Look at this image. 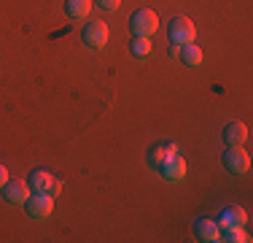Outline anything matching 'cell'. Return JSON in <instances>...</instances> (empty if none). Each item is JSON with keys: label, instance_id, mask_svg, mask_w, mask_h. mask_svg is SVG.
<instances>
[{"label": "cell", "instance_id": "cell-5", "mask_svg": "<svg viewBox=\"0 0 253 243\" xmlns=\"http://www.w3.org/2000/svg\"><path fill=\"white\" fill-rule=\"evenodd\" d=\"M156 170H159V176L165 181H183L186 179V160L180 154H167L156 165Z\"/></svg>", "mask_w": 253, "mask_h": 243}, {"label": "cell", "instance_id": "cell-11", "mask_svg": "<svg viewBox=\"0 0 253 243\" xmlns=\"http://www.w3.org/2000/svg\"><path fill=\"white\" fill-rule=\"evenodd\" d=\"M178 57H180V62L186 65V68H200L202 65V49L191 41V44H183L180 46V52H178Z\"/></svg>", "mask_w": 253, "mask_h": 243}, {"label": "cell", "instance_id": "cell-4", "mask_svg": "<svg viewBox=\"0 0 253 243\" xmlns=\"http://www.w3.org/2000/svg\"><path fill=\"white\" fill-rule=\"evenodd\" d=\"M27 186L30 192H46V194H59V189H62V184H59L57 179L49 173V170H33L27 179Z\"/></svg>", "mask_w": 253, "mask_h": 243}, {"label": "cell", "instance_id": "cell-16", "mask_svg": "<svg viewBox=\"0 0 253 243\" xmlns=\"http://www.w3.org/2000/svg\"><path fill=\"white\" fill-rule=\"evenodd\" d=\"M129 49L135 57H146V54H151V38L148 35H135L129 41Z\"/></svg>", "mask_w": 253, "mask_h": 243}, {"label": "cell", "instance_id": "cell-12", "mask_svg": "<svg viewBox=\"0 0 253 243\" xmlns=\"http://www.w3.org/2000/svg\"><path fill=\"white\" fill-rule=\"evenodd\" d=\"M92 11V0H65V14L70 19H86Z\"/></svg>", "mask_w": 253, "mask_h": 243}, {"label": "cell", "instance_id": "cell-6", "mask_svg": "<svg viewBox=\"0 0 253 243\" xmlns=\"http://www.w3.org/2000/svg\"><path fill=\"white\" fill-rule=\"evenodd\" d=\"M224 168H226V173H232V176L248 173V168H251L248 151H243L240 146H229V151H224Z\"/></svg>", "mask_w": 253, "mask_h": 243}, {"label": "cell", "instance_id": "cell-8", "mask_svg": "<svg viewBox=\"0 0 253 243\" xmlns=\"http://www.w3.org/2000/svg\"><path fill=\"white\" fill-rule=\"evenodd\" d=\"M3 197L8 200V203H14V205H22L25 200L30 197V186H27V181H19V179H8L3 184Z\"/></svg>", "mask_w": 253, "mask_h": 243}, {"label": "cell", "instance_id": "cell-15", "mask_svg": "<svg viewBox=\"0 0 253 243\" xmlns=\"http://www.w3.org/2000/svg\"><path fill=\"white\" fill-rule=\"evenodd\" d=\"M245 222H248V214H245L243 208H226L224 214H221L218 224H237V227H243Z\"/></svg>", "mask_w": 253, "mask_h": 243}, {"label": "cell", "instance_id": "cell-13", "mask_svg": "<svg viewBox=\"0 0 253 243\" xmlns=\"http://www.w3.org/2000/svg\"><path fill=\"white\" fill-rule=\"evenodd\" d=\"M221 230V241H229V243H248L251 238L245 235L243 227H237V224H218Z\"/></svg>", "mask_w": 253, "mask_h": 243}, {"label": "cell", "instance_id": "cell-3", "mask_svg": "<svg viewBox=\"0 0 253 243\" xmlns=\"http://www.w3.org/2000/svg\"><path fill=\"white\" fill-rule=\"evenodd\" d=\"M167 35H170V44H191V41L197 38V27L191 19H186V16H175V19L170 22V27H167Z\"/></svg>", "mask_w": 253, "mask_h": 243}, {"label": "cell", "instance_id": "cell-10", "mask_svg": "<svg viewBox=\"0 0 253 243\" xmlns=\"http://www.w3.org/2000/svg\"><path fill=\"white\" fill-rule=\"evenodd\" d=\"M245 138H248V127H245L243 122H229L224 127V141L229 146H243Z\"/></svg>", "mask_w": 253, "mask_h": 243}, {"label": "cell", "instance_id": "cell-14", "mask_svg": "<svg viewBox=\"0 0 253 243\" xmlns=\"http://www.w3.org/2000/svg\"><path fill=\"white\" fill-rule=\"evenodd\" d=\"M167 154H178V146L175 143H159V146H154V149L148 151V165L156 168Z\"/></svg>", "mask_w": 253, "mask_h": 243}, {"label": "cell", "instance_id": "cell-18", "mask_svg": "<svg viewBox=\"0 0 253 243\" xmlns=\"http://www.w3.org/2000/svg\"><path fill=\"white\" fill-rule=\"evenodd\" d=\"M5 181H8V170H5L3 165H0V186H3Z\"/></svg>", "mask_w": 253, "mask_h": 243}, {"label": "cell", "instance_id": "cell-17", "mask_svg": "<svg viewBox=\"0 0 253 243\" xmlns=\"http://www.w3.org/2000/svg\"><path fill=\"white\" fill-rule=\"evenodd\" d=\"M119 3H122V0H97V5H100V8H105V11H116Z\"/></svg>", "mask_w": 253, "mask_h": 243}, {"label": "cell", "instance_id": "cell-7", "mask_svg": "<svg viewBox=\"0 0 253 243\" xmlns=\"http://www.w3.org/2000/svg\"><path fill=\"white\" fill-rule=\"evenodd\" d=\"M81 38H84V44H86L89 49H102V46L108 44V27H105V22H100V19L86 22V24H84V30H81Z\"/></svg>", "mask_w": 253, "mask_h": 243}, {"label": "cell", "instance_id": "cell-2", "mask_svg": "<svg viewBox=\"0 0 253 243\" xmlns=\"http://www.w3.org/2000/svg\"><path fill=\"white\" fill-rule=\"evenodd\" d=\"M129 30L135 35H151L159 30V16H156V11L151 8H137L135 14H132V19H129Z\"/></svg>", "mask_w": 253, "mask_h": 243}, {"label": "cell", "instance_id": "cell-19", "mask_svg": "<svg viewBox=\"0 0 253 243\" xmlns=\"http://www.w3.org/2000/svg\"><path fill=\"white\" fill-rule=\"evenodd\" d=\"M167 52H170V57H178L180 46H178V44H170V49H167Z\"/></svg>", "mask_w": 253, "mask_h": 243}, {"label": "cell", "instance_id": "cell-9", "mask_svg": "<svg viewBox=\"0 0 253 243\" xmlns=\"http://www.w3.org/2000/svg\"><path fill=\"white\" fill-rule=\"evenodd\" d=\"M194 233H197V238H200L202 243H215V241H221L218 222H213V219H200V222L194 224Z\"/></svg>", "mask_w": 253, "mask_h": 243}, {"label": "cell", "instance_id": "cell-1", "mask_svg": "<svg viewBox=\"0 0 253 243\" xmlns=\"http://www.w3.org/2000/svg\"><path fill=\"white\" fill-rule=\"evenodd\" d=\"M25 211H27L30 219L43 222V219H49L51 211H54V197L46 192H30V197L25 200Z\"/></svg>", "mask_w": 253, "mask_h": 243}]
</instances>
